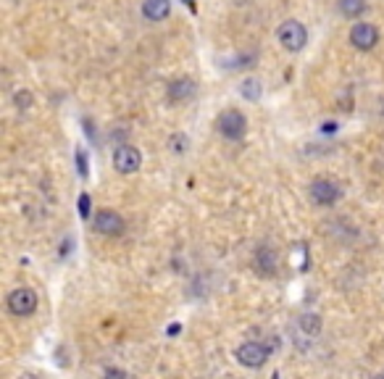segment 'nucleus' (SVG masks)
Masks as SVG:
<instances>
[{
	"instance_id": "f257e3e1",
	"label": "nucleus",
	"mask_w": 384,
	"mask_h": 379,
	"mask_svg": "<svg viewBox=\"0 0 384 379\" xmlns=\"http://www.w3.org/2000/svg\"><path fill=\"white\" fill-rule=\"evenodd\" d=\"M276 40H279V45L285 47L287 53H301L303 47H305V42H308V29L298 19H287V22L279 24Z\"/></svg>"
},
{
	"instance_id": "f03ea898",
	"label": "nucleus",
	"mask_w": 384,
	"mask_h": 379,
	"mask_svg": "<svg viewBox=\"0 0 384 379\" xmlns=\"http://www.w3.org/2000/svg\"><path fill=\"white\" fill-rule=\"evenodd\" d=\"M216 130L221 137L237 142L248 132V118H245V114H242L240 108H224L216 116Z\"/></svg>"
},
{
	"instance_id": "7ed1b4c3",
	"label": "nucleus",
	"mask_w": 384,
	"mask_h": 379,
	"mask_svg": "<svg viewBox=\"0 0 384 379\" xmlns=\"http://www.w3.org/2000/svg\"><path fill=\"white\" fill-rule=\"evenodd\" d=\"M350 45L360 50V53H369L379 45V29L371 22H355L350 26Z\"/></svg>"
},
{
	"instance_id": "20e7f679",
	"label": "nucleus",
	"mask_w": 384,
	"mask_h": 379,
	"mask_svg": "<svg viewBox=\"0 0 384 379\" xmlns=\"http://www.w3.org/2000/svg\"><path fill=\"white\" fill-rule=\"evenodd\" d=\"M93 229H95L97 235L119 237V235H124L127 222L121 219V213L111 211V208H100V211L93 216Z\"/></svg>"
},
{
	"instance_id": "39448f33",
	"label": "nucleus",
	"mask_w": 384,
	"mask_h": 379,
	"mask_svg": "<svg viewBox=\"0 0 384 379\" xmlns=\"http://www.w3.org/2000/svg\"><path fill=\"white\" fill-rule=\"evenodd\" d=\"M8 311L13 316H32L37 311V293L32 287H16L8 295Z\"/></svg>"
},
{
	"instance_id": "423d86ee",
	"label": "nucleus",
	"mask_w": 384,
	"mask_h": 379,
	"mask_svg": "<svg viewBox=\"0 0 384 379\" xmlns=\"http://www.w3.org/2000/svg\"><path fill=\"white\" fill-rule=\"evenodd\" d=\"M140 166H143V153L134 145L124 142L113 150V169L119 174H134V171H140Z\"/></svg>"
},
{
	"instance_id": "0eeeda50",
	"label": "nucleus",
	"mask_w": 384,
	"mask_h": 379,
	"mask_svg": "<svg viewBox=\"0 0 384 379\" xmlns=\"http://www.w3.org/2000/svg\"><path fill=\"white\" fill-rule=\"evenodd\" d=\"M237 361L248 369H261L266 361H269V348H266L264 343H255V340L242 343L240 348H237Z\"/></svg>"
},
{
	"instance_id": "6e6552de",
	"label": "nucleus",
	"mask_w": 384,
	"mask_h": 379,
	"mask_svg": "<svg viewBox=\"0 0 384 379\" xmlns=\"http://www.w3.org/2000/svg\"><path fill=\"white\" fill-rule=\"evenodd\" d=\"M342 198V187L332 179H316L311 185V201L316 206H335Z\"/></svg>"
},
{
	"instance_id": "1a4fd4ad",
	"label": "nucleus",
	"mask_w": 384,
	"mask_h": 379,
	"mask_svg": "<svg viewBox=\"0 0 384 379\" xmlns=\"http://www.w3.org/2000/svg\"><path fill=\"white\" fill-rule=\"evenodd\" d=\"M253 266H255V272L261 274V277H276V272H279V256H276V250L271 245L255 248V253H253Z\"/></svg>"
},
{
	"instance_id": "9d476101",
	"label": "nucleus",
	"mask_w": 384,
	"mask_h": 379,
	"mask_svg": "<svg viewBox=\"0 0 384 379\" xmlns=\"http://www.w3.org/2000/svg\"><path fill=\"white\" fill-rule=\"evenodd\" d=\"M198 90V82L190 79V77H179V79H171L166 87V100L171 106H179L184 100H190L192 95Z\"/></svg>"
},
{
	"instance_id": "9b49d317",
	"label": "nucleus",
	"mask_w": 384,
	"mask_h": 379,
	"mask_svg": "<svg viewBox=\"0 0 384 379\" xmlns=\"http://www.w3.org/2000/svg\"><path fill=\"white\" fill-rule=\"evenodd\" d=\"M171 13V0H143V16L147 22H163Z\"/></svg>"
},
{
	"instance_id": "f8f14e48",
	"label": "nucleus",
	"mask_w": 384,
	"mask_h": 379,
	"mask_svg": "<svg viewBox=\"0 0 384 379\" xmlns=\"http://www.w3.org/2000/svg\"><path fill=\"white\" fill-rule=\"evenodd\" d=\"M337 8L345 19H360L366 13V0H337Z\"/></svg>"
},
{
	"instance_id": "ddd939ff",
	"label": "nucleus",
	"mask_w": 384,
	"mask_h": 379,
	"mask_svg": "<svg viewBox=\"0 0 384 379\" xmlns=\"http://www.w3.org/2000/svg\"><path fill=\"white\" fill-rule=\"evenodd\" d=\"M261 93H264V84L261 79H255V77H248V79H242L240 84V95L245 100H261Z\"/></svg>"
},
{
	"instance_id": "4468645a",
	"label": "nucleus",
	"mask_w": 384,
	"mask_h": 379,
	"mask_svg": "<svg viewBox=\"0 0 384 379\" xmlns=\"http://www.w3.org/2000/svg\"><path fill=\"white\" fill-rule=\"evenodd\" d=\"M301 330L305 332V334L316 337V334L321 332V316H319V314H303L301 316Z\"/></svg>"
},
{
	"instance_id": "2eb2a0df",
	"label": "nucleus",
	"mask_w": 384,
	"mask_h": 379,
	"mask_svg": "<svg viewBox=\"0 0 384 379\" xmlns=\"http://www.w3.org/2000/svg\"><path fill=\"white\" fill-rule=\"evenodd\" d=\"M13 103H16V108H19V111H26V108L35 103V98H32V93H29V90H19V93L13 95Z\"/></svg>"
},
{
	"instance_id": "dca6fc26",
	"label": "nucleus",
	"mask_w": 384,
	"mask_h": 379,
	"mask_svg": "<svg viewBox=\"0 0 384 379\" xmlns=\"http://www.w3.org/2000/svg\"><path fill=\"white\" fill-rule=\"evenodd\" d=\"M187 145H190V140H187L184 134H171V137H168V148H171L174 153H184Z\"/></svg>"
},
{
	"instance_id": "f3484780",
	"label": "nucleus",
	"mask_w": 384,
	"mask_h": 379,
	"mask_svg": "<svg viewBox=\"0 0 384 379\" xmlns=\"http://www.w3.org/2000/svg\"><path fill=\"white\" fill-rule=\"evenodd\" d=\"M79 213H82V219L90 216V195H82L79 198Z\"/></svg>"
},
{
	"instance_id": "a211bd4d",
	"label": "nucleus",
	"mask_w": 384,
	"mask_h": 379,
	"mask_svg": "<svg viewBox=\"0 0 384 379\" xmlns=\"http://www.w3.org/2000/svg\"><path fill=\"white\" fill-rule=\"evenodd\" d=\"M103 379H127V374H124L121 369H106Z\"/></svg>"
},
{
	"instance_id": "6ab92c4d",
	"label": "nucleus",
	"mask_w": 384,
	"mask_h": 379,
	"mask_svg": "<svg viewBox=\"0 0 384 379\" xmlns=\"http://www.w3.org/2000/svg\"><path fill=\"white\" fill-rule=\"evenodd\" d=\"M182 3H184V6H190L192 11H195V0H182Z\"/></svg>"
},
{
	"instance_id": "aec40b11",
	"label": "nucleus",
	"mask_w": 384,
	"mask_h": 379,
	"mask_svg": "<svg viewBox=\"0 0 384 379\" xmlns=\"http://www.w3.org/2000/svg\"><path fill=\"white\" fill-rule=\"evenodd\" d=\"M19 379H37V377H32V374H24V377H19Z\"/></svg>"
},
{
	"instance_id": "412c9836",
	"label": "nucleus",
	"mask_w": 384,
	"mask_h": 379,
	"mask_svg": "<svg viewBox=\"0 0 384 379\" xmlns=\"http://www.w3.org/2000/svg\"><path fill=\"white\" fill-rule=\"evenodd\" d=\"M374 379H384V377H374Z\"/></svg>"
}]
</instances>
